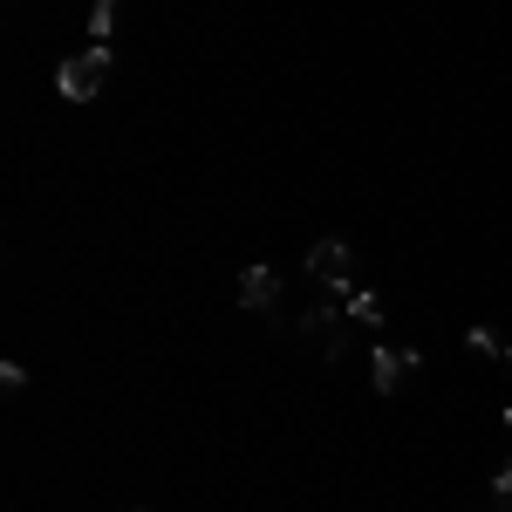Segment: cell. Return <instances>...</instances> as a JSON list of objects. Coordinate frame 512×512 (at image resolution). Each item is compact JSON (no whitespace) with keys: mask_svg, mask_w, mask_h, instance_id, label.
<instances>
[{"mask_svg":"<svg viewBox=\"0 0 512 512\" xmlns=\"http://www.w3.org/2000/svg\"><path fill=\"white\" fill-rule=\"evenodd\" d=\"M103 82H110V48H103V41H89L82 55H69V62L55 69V96H62V103H89Z\"/></svg>","mask_w":512,"mask_h":512,"instance_id":"obj_1","label":"cell"},{"mask_svg":"<svg viewBox=\"0 0 512 512\" xmlns=\"http://www.w3.org/2000/svg\"><path fill=\"white\" fill-rule=\"evenodd\" d=\"M308 274L328 287V294H342L349 301V287H355V253H349V239H315V253H308Z\"/></svg>","mask_w":512,"mask_h":512,"instance_id":"obj_2","label":"cell"},{"mask_svg":"<svg viewBox=\"0 0 512 512\" xmlns=\"http://www.w3.org/2000/svg\"><path fill=\"white\" fill-rule=\"evenodd\" d=\"M280 301V274L267 267V260H253L246 274H239V308H253V315H267Z\"/></svg>","mask_w":512,"mask_h":512,"instance_id":"obj_3","label":"cell"},{"mask_svg":"<svg viewBox=\"0 0 512 512\" xmlns=\"http://www.w3.org/2000/svg\"><path fill=\"white\" fill-rule=\"evenodd\" d=\"M410 369H417V355H410V349H369V376H376V390H383V396H390Z\"/></svg>","mask_w":512,"mask_h":512,"instance_id":"obj_4","label":"cell"},{"mask_svg":"<svg viewBox=\"0 0 512 512\" xmlns=\"http://www.w3.org/2000/svg\"><path fill=\"white\" fill-rule=\"evenodd\" d=\"M342 315H349L355 328H376V321H383V294H376V287H349Z\"/></svg>","mask_w":512,"mask_h":512,"instance_id":"obj_5","label":"cell"},{"mask_svg":"<svg viewBox=\"0 0 512 512\" xmlns=\"http://www.w3.org/2000/svg\"><path fill=\"white\" fill-rule=\"evenodd\" d=\"M117 14H123V0H96V7H89V41H110Z\"/></svg>","mask_w":512,"mask_h":512,"instance_id":"obj_6","label":"cell"},{"mask_svg":"<svg viewBox=\"0 0 512 512\" xmlns=\"http://www.w3.org/2000/svg\"><path fill=\"white\" fill-rule=\"evenodd\" d=\"M465 349H478V355H499V349H506V342H499L492 328H472V335H465Z\"/></svg>","mask_w":512,"mask_h":512,"instance_id":"obj_7","label":"cell"},{"mask_svg":"<svg viewBox=\"0 0 512 512\" xmlns=\"http://www.w3.org/2000/svg\"><path fill=\"white\" fill-rule=\"evenodd\" d=\"M0 383L21 396V390H28V369H21V362H0Z\"/></svg>","mask_w":512,"mask_h":512,"instance_id":"obj_8","label":"cell"},{"mask_svg":"<svg viewBox=\"0 0 512 512\" xmlns=\"http://www.w3.org/2000/svg\"><path fill=\"white\" fill-rule=\"evenodd\" d=\"M499 499L512 506V458H506V472H499Z\"/></svg>","mask_w":512,"mask_h":512,"instance_id":"obj_9","label":"cell"},{"mask_svg":"<svg viewBox=\"0 0 512 512\" xmlns=\"http://www.w3.org/2000/svg\"><path fill=\"white\" fill-rule=\"evenodd\" d=\"M506 431H512V410H506Z\"/></svg>","mask_w":512,"mask_h":512,"instance_id":"obj_10","label":"cell"},{"mask_svg":"<svg viewBox=\"0 0 512 512\" xmlns=\"http://www.w3.org/2000/svg\"><path fill=\"white\" fill-rule=\"evenodd\" d=\"M506 362H512V349H506Z\"/></svg>","mask_w":512,"mask_h":512,"instance_id":"obj_11","label":"cell"},{"mask_svg":"<svg viewBox=\"0 0 512 512\" xmlns=\"http://www.w3.org/2000/svg\"><path fill=\"white\" fill-rule=\"evenodd\" d=\"M506 512H512V506H506Z\"/></svg>","mask_w":512,"mask_h":512,"instance_id":"obj_12","label":"cell"}]
</instances>
